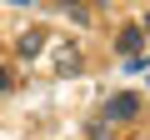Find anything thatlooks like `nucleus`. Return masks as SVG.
<instances>
[{"label": "nucleus", "mask_w": 150, "mask_h": 140, "mask_svg": "<svg viewBox=\"0 0 150 140\" xmlns=\"http://www.w3.org/2000/svg\"><path fill=\"white\" fill-rule=\"evenodd\" d=\"M110 125H130V120H140V95L135 90H115V95H105V110H100Z\"/></svg>", "instance_id": "f257e3e1"}, {"label": "nucleus", "mask_w": 150, "mask_h": 140, "mask_svg": "<svg viewBox=\"0 0 150 140\" xmlns=\"http://www.w3.org/2000/svg\"><path fill=\"white\" fill-rule=\"evenodd\" d=\"M135 50H145V25H120V35H115V55L125 60V55H135Z\"/></svg>", "instance_id": "f03ea898"}, {"label": "nucleus", "mask_w": 150, "mask_h": 140, "mask_svg": "<svg viewBox=\"0 0 150 140\" xmlns=\"http://www.w3.org/2000/svg\"><path fill=\"white\" fill-rule=\"evenodd\" d=\"M40 45H45V30H25V35L15 40V50H20V60H35V55H40Z\"/></svg>", "instance_id": "7ed1b4c3"}, {"label": "nucleus", "mask_w": 150, "mask_h": 140, "mask_svg": "<svg viewBox=\"0 0 150 140\" xmlns=\"http://www.w3.org/2000/svg\"><path fill=\"white\" fill-rule=\"evenodd\" d=\"M60 50H65V55H60V65H55L60 75H70V70H80V55H75V45H60Z\"/></svg>", "instance_id": "20e7f679"}, {"label": "nucleus", "mask_w": 150, "mask_h": 140, "mask_svg": "<svg viewBox=\"0 0 150 140\" xmlns=\"http://www.w3.org/2000/svg\"><path fill=\"white\" fill-rule=\"evenodd\" d=\"M85 135H90V140H105V135H110V120H90Z\"/></svg>", "instance_id": "39448f33"}, {"label": "nucleus", "mask_w": 150, "mask_h": 140, "mask_svg": "<svg viewBox=\"0 0 150 140\" xmlns=\"http://www.w3.org/2000/svg\"><path fill=\"white\" fill-rule=\"evenodd\" d=\"M10 90H15V75H10L5 65H0V95H10Z\"/></svg>", "instance_id": "423d86ee"}, {"label": "nucleus", "mask_w": 150, "mask_h": 140, "mask_svg": "<svg viewBox=\"0 0 150 140\" xmlns=\"http://www.w3.org/2000/svg\"><path fill=\"white\" fill-rule=\"evenodd\" d=\"M55 5H65V10H70V5H80V0H55Z\"/></svg>", "instance_id": "0eeeda50"}, {"label": "nucleus", "mask_w": 150, "mask_h": 140, "mask_svg": "<svg viewBox=\"0 0 150 140\" xmlns=\"http://www.w3.org/2000/svg\"><path fill=\"white\" fill-rule=\"evenodd\" d=\"M140 25H145V40H150V15H145V20H140Z\"/></svg>", "instance_id": "6e6552de"}, {"label": "nucleus", "mask_w": 150, "mask_h": 140, "mask_svg": "<svg viewBox=\"0 0 150 140\" xmlns=\"http://www.w3.org/2000/svg\"><path fill=\"white\" fill-rule=\"evenodd\" d=\"M10 5H25V0H10Z\"/></svg>", "instance_id": "1a4fd4ad"}]
</instances>
